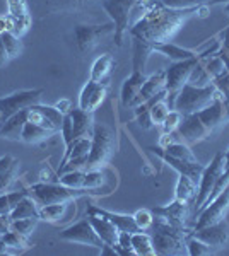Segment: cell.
Listing matches in <instances>:
<instances>
[{
	"label": "cell",
	"mask_w": 229,
	"mask_h": 256,
	"mask_svg": "<svg viewBox=\"0 0 229 256\" xmlns=\"http://www.w3.org/2000/svg\"><path fill=\"white\" fill-rule=\"evenodd\" d=\"M62 241H69V242H79V244H86V246H93L101 250L105 242L101 241V238L96 234V230L91 226L89 218H81L76 224L69 226L67 229H64L60 232Z\"/></svg>",
	"instance_id": "11"
},
{
	"label": "cell",
	"mask_w": 229,
	"mask_h": 256,
	"mask_svg": "<svg viewBox=\"0 0 229 256\" xmlns=\"http://www.w3.org/2000/svg\"><path fill=\"white\" fill-rule=\"evenodd\" d=\"M135 0H101L103 10L110 16L115 26L113 40L116 46H122L123 36L130 26V14L134 10Z\"/></svg>",
	"instance_id": "7"
},
{
	"label": "cell",
	"mask_w": 229,
	"mask_h": 256,
	"mask_svg": "<svg viewBox=\"0 0 229 256\" xmlns=\"http://www.w3.org/2000/svg\"><path fill=\"white\" fill-rule=\"evenodd\" d=\"M29 26H31V16H26V18H12V16L7 14V31L14 32L19 38L29 30Z\"/></svg>",
	"instance_id": "41"
},
{
	"label": "cell",
	"mask_w": 229,
	"mask_h": 256,
	"mask_svg": "<svg viewBox=\"0 0 229 256\" xmlns=\"http://www.w3.org/2000/svg\"><path fill=\"white\" fill-rule=\"evenodd\" d=\"M161 147V146H159ZM162 150L168 156H173L176 159H185V160H197L195 154L191 152V148L188 144H185L183 140H174V142L168 144L166 147H161Z\"/></svg>",
	"instance_id": "34"
},
{
	"label": "cell",
	"mask_w": 229,
	"mask_h": 256,
	"mask_svg": "<svg viewBox=\"0 0 229 256\" xmlns=\"http://www.w3.org/2000/svg\"><path fill=\"white\" fill-rule=\"evenodd\" d=\"M149 150L152 152V154L159 156V158L164 160L166 164H168L169 168H173L174 171L178 172V174H185L191 178V180L195 181V183H198L200 181V176L203 172V169H205V166L203 164H200L198 160H185V159H176L173 158V156H168L162 148L157 146V147H149Z\"/></svg>",
	"instance_id": "15"
},
{
	"label": "cell",
	"mask_w": 229,
	"mask_h": 256,
	"mask_svg": "<svg viewBox=\"0 0 229 256\" xmlns=\"http://www.w3.org/2000/svg\"><path fill=\"white\" fill-rule=\"evenodd\" d=\"M55 108L60 111L62 114H67L69 111L72 110V108H70V101H69V99H62V101H58L57 104H55Z\"/></svg>",
	"instance_id": "49"
},
{
	"label": "cell",
	"mask_w": 229,
	"mask_h": 256,
	"mask_svg": "<svg viewBox=\"0 0 229 256\" xmlns=\"http://www.w3.org/2000/svg\"><path fill=\"white\" fill-rule=\"evenodd\" d=\"M190 205L185 204V202L180 200H173L169 205L166 207H159L154 208L152 214L161 218H164L166 222H169L174 227H180V229L186 230V222H188V216H190Z\"/></svg>",
	"instance_id": "17"
},
{
	"label": "cell",
	"mask_w": 229,
	"mask_h": 256,
	"mask_svg": "<svg viewBox=\"0 0 229 256\" xmlns=\"http://www.w3.org/2000/svg\"><path fill=\"white\" fill-rule=\"evenodd\" d=\"M151 46H152L154 52L168 56V58L173 60V62H181V60H188V58H195V56H198L197 52L188 50V48H183V46H178V44L171 43V41L156 43V44H151Z\"/></svg>",
	"instance_id": "24"
},
{
	"label": "cell",
	"mask_w": 229,
	"mask_h": 256,
	"mask_svg": "<svg viewBox=\"0 0 229 256\" xmlns=\"http://www.w3.org/2000/svg\"><path fill=\"white\" fill-rule=\"evenodd\" d=\"M52 135H55V134L47 130V128L36 125V123H33V122H26V125L23 128L21 140L26 144H40V142H43V140H48Z\"/></svg>",
	"instance_id": "29"
},
{
	"label": "cell",
	"mask_w": 229,
	"mask_h": 256,
	"mask_svg": "<svg viewBox=\"0 0 229 256\" xmlns=\"http://www.w3.org/2000/svg\"><path fill=\"white\" fill-rule=\"evenodd\" d=\"M87 218H89L93 229L96 230V234L101 238V241L105 242V244H116L120 230L116 229V226L113 222H110L108 218L101 216H96V214H87Z\"/></svg>",
	"instance_id": "21"
},
{
	"label": "cell",
	"mask_w": 229,
	"mask_h": 256,
	"mask_svg": "<svg viewBox=\"0 0 229 256\" xmlns=\"http://www.w3.org/2000/svg\"><path fill=\"white\" fill-rule=\"evenodd\" d=\"M9 60H11V56H9V53H7L6 46H4L2 38H0V67H4Z\"/></svg>",
	"instance_id": "50"
},
{
	"label": "cell",
	"mask_w": 229,
	"mask_h": 256,
	"mask_svg": "<svg viewBox=\"0 0 229 256\" xmlns=\"http://www.w3.org/2000/svg\"><path fill=\"white\" fill-rule=\"evenodd\" d=\"M58 181L62 184H65V186L86 190V169H76V171L64 172L62 176H58Z\"/></svg>",
	"instance_id": "36"
},
{
	"label": "cell",
	"mask_w": 229,
	"mask_h": 256,
	"mask_svg": "<svg viewBox=\"0 0 229 256\" xmlns=\"http://www.w3.org/2000/svg\"><path fill=\"white\" fill-rule=\"evenodd\" d=\"M0 38H2L4 46H6L11 58H16V56L21 55V52H23V41H21L19 36H16L14 32H11V31H6Z\"/></svg>",
	"instance_id": "40"
},
{
	"label": "cell",
	"mask_w": 229,
	"mask_h": 256,
	"mask_svg": "<svg viewBox=\"0 0 229 256\" xmlns=\"http://www.w3.org/2000/svg\"><path fill=\"white\" fill-rule=\"evenodd\" d=\"M7 9L12 18H26L29 16L26 0H7Z\"/></svg>",
	"instance_id": "48"
},
{
	"label": "cell",
	"mask_w": 229,
	"mask_h": 256,
	"mask_svg": "<svg viewBox=\"0 0 229 256\" xmlns=\"http://www.w3.org/2000/svg\"><path fill=\"white\" fill-rule=\"evenodd\" d=\"M38 217H28V218H18V220H9L11 230L23 234V236H29L35 230L36 224H38Z\"/></svg>",
	"instance_id": "42"
},
{
	"label": "cell",
	"mask_w": 229,
	"mask_h": 256,
	"mask_svg": "<svg viewBox=\"0 0 229 256\" xmlns=\"http://www.w3.org/2000/svg\"><path fill=\"white\" fill-rule=\"evenodd\" d=\"M2 122H4V120H2V113H0V125H2Z\"/></svg>",
	"instance_id": "58"
},
{
	"label": "cell",
	"mask_w": 229,
	"mask_h": 256,
	"mask_svg": "<svg viewBox=\"0 0 229 256\" xmlns=\"http://www.w3.org/2000/svg\"><path fill=\"white\" fill-rule=\"evenodd\" d=\"M69 113L72 116V123H74V140L93 135V128H94L93 113H87V111L81 108L70 110Z\"/></svg>",
	"instance_id": "23"
},
{
	"label": "cell",
	"mask_w": 229,
	"mask_h": 256,
	"mask_svg": "<svg viewBox=\"0 0 229 256\" xmlns=\"http://www.w3.org/2000/svg\"><path fill=\"white\" fill-rule=\"evenodd\" d=\"M176 134L183 142L188 144V146H195V144L202 142V140L209 138L212 132L202 123V120L198 118L197 113L185 114L181 116L180 125L176 128Z\"/></svg>",
	"instance_id": "13"
},
{
	"label": "cell",
	"mask_w": 229,
	"mask_h": 256,
	"mask_svg": "<svg viewBox=\"0 0 229 256\" xmlns=\"http://www.w3.org/2000/svg\"><path fill=\"white\" fill-rule=\"evenodd\" d=\"M115 148V134L105 123H94L91 135V150L86 169H99L108 162Z\"/></svg>",
	"instance_id": "6"
},
{
	"label": "cell",
	"mask_w": 229,
	"mask_h": 256,
	"mask_svg": "<svg viewBox=\"0 0 229 256\" xmlns=\"http://www.w3.org/2000/svg\"><path fill=\"white\" fill-rule=\"evenodd\" d=\"M105 181V174L101 169H86V190L99 188Z\"/></svg>",
	"instance_id": "45"
},
{
	"label": "cell",
	"mask_w": 229,
	"mask_h": 256,
	"mask_svg": "<svg viewBox=\"0 0 229 256\" xmlns=\"http://www.w3.org/2000/svg\"><path fill=\"white\" fill-rule=\"evenodd\" d=\"M224 12H226V14H229V2H226V7H224Z\"/></svg>",
	"instance_id": "57"
},
{
	"label": "cell",
	"mask_w": 229,
	"mask_h": 256,
	"mask_svg": "<svg viewBox=\"0 0 229 256\" xmlns=\"http://www.w3.org/2000/svg\"><path fill=\"white\" fill-rule=\"evenodd\" d=\"M2 239L6 241V244L9 250H12L14 253H23L31 248V242L28 241V236H23V234L16 232V230H7L2 236Z\"/></svg>",
	"instance_id": "35"
},
{
	"label": "cell",
	"mask_w": 229,
	"mask_h": 256,
	"mask_svg": "<svg viewBox=\"0 0 229 256\" xmlns=\"http://www.w3.org/2000/svg\"><path fill=\"white\" fill-rule=\"evenodd\" d=\"M28 217H38L40 218V205L31 195H26L23 200L14 207V210L9 214V220H18V218H28Z\"/></svg>",
	"instance_id": "27"
},
{
	"label": "cell",
	"mask_w": 229,
	"mask_h": 256,
	"mask_svg": "<svg viewBox=\"0 0 229 256\" xmlns=\"http://www.w3.org/2000/svg\"><path fill=\"white\" fill-rule=\"evenodd\" d=\"M26 195H29L28 190H21V192H11V193H2V195H0V217H9V214L12 212V210H14L16 205H18Z\"/></svg>",
	"instance_id": "33"
},
{
	"label": "cell",
	"mask_w": 229,
	"mask_h": 256,
	"mask_svg": "<svg viewBox=\"0 0 229 256\" xmlns=\"http://www.w3.org/2000/svg\"><path fill=\"white\" fill-rule=\"evenodd\" d=\"M41 96H43V89H26V90H18L14 94H9L6 98H0L2 120L6 122L7 118L16 114L18 111L31 108L33 104H38Z\"/></svg>",
	"instance_id": "10"
},
{
	"label": "cell",
	"mask_w": 229,
	"mask_h": 256,
	"mask_svg": "<svg viewBox=\"0 0 229 256\" xmlns=\"http://www.w3.org/2000/svg\"><path fill=\"white\" fill-rule=\"evenodd\" d=\"M219 46H220V43L215 44L212 50H207L203 55H198V56H195V58H188V60H181V62H173L168 68H164V72H166V86H164L166 102H168L169 110H173V102H174V99H176V94L180 92V89L188 82L190 74H191V70L195 68V65L200 62L202 56H207L209 53L210 55H215Z\"/></svg>",
	"instance_id": "4"
},
{
	"label": "cell",
	"mask_w": 229,
	"mask_h": 256,
	"mask_svg": "<svg viewBox=\"0 0 229 256\" xmlns=\"http://www.w3.org/2000/svg\"><path fill=\"white\" fill-rule=\"evenodd\" d=\"M134 220H135V224L140 230H149L154 224L152 210H147V208L137 210V212L134 214Z\"/></svg>",
	"instance_id": "44"
},
{
	"label": "cell",
	"mask_w": 229,
	"mask_h": 256,
	"mask_svg": "<svg viewBox=\"0 0 229 256\" xmlns=\"http://www.w3.org/2000/svg\"><path fill=\"white\" fill-rule=\"evenodd\" d=\"M217 96L219 90L215 89L214 84L203 86V88L185 84L180 89V92L176 94V99L173 102V110L178 111L181 116L197 113V111L207 108L210 102H214Z\"/></svg>",
	"instance_id": "3"
},
{
	"label": "cell",
	"mask_w": 229,
	"mask_h": 256,
	"mask_svg": "<svg viewBox=\"0 0 229 256\" xmlns=\"http://www.w3.org/2000/svg\"><path fill=\"white\" fill-rule=\"evenodd\" d=\"M101 254H103V256H106V254L118 256V254H116V251H115L113 244H103V248H101Z\"/></svg>",
	"instance_id": "52"
},
{
	"label": "cell",
	"mask_w": 229,
	"mask_h": 256,
	"mask_svg": "<svg viewBox=\"0 0 229 256\" xmlns=\"http://www.w3.org/2000/svg\"><path fill=\"white\" fill-rule=\"evenodd\" d=\"M180 122H181V114L178 113V111H174V110L169 111V114L166 116V120L162 122V125H161L162 135L176 132V128H178V125H180Z\"/></svg>",
	"instance_id": "46"
},
{
	"label": "cell",
	"mask_w": 229,
	"mask_h": 256,
	"mask_svg": "<svg viewBox=\"0 0 229 256\" xmlns=\"http://www.w3.org/2000/svg\"><path fill=\"white\" fill-rule=\"evenodd\" d=\"M227 210H229V186L224 190V192H220L205 208L200 210V212L195 216L193 230L202 229V227H205V226H210V224H215V222L222 220Z\"/></svg>",
	"instance_id": "12"
},
{
	"label": "cell",
	"mask_w": 229,
	"mask_h": 256,
	"mask_svg": "<svg viewBox=\"0 0 229 256\" xmlns=\"http://www.w3.org/2000/svg\"><path fill=\"white\" fill-rule=\"evenodd\" d=\"M169 106L168 102H166V99H161V101H157L156 104H152L151 108H149V114H151V120L154 125H162V122L166 120V116L169 114Z\"/></svg>",
	"instance_id": "43"
},
{
	"label": "cell",
	"mask_w": 229,
	"mask_h": 256,
	"mask_svg": "<svg viewBox=\"0 0 229 256\" xmlns=\"http://www.w3.org/2000/svg\"><path fill=\"white\" fill-rule=\"evenodd\" d=\"M28 122V110L18 111L0 125V137L7 140H21L23 128Z\"/></svg>",
	"instance_id": "22"
},
{
	"label": "cell",
	"mask_w": 229,
	"mask_h": 256,
	"mask_svg": "<svg viewBox=\"0 0 229 256\" xmlns=\"http://www.w3.org/2000/svg\"><path fill=\"white\" fill-rule=\"evenodd\" d=\"M212 84L215 86V89L220 92L224 102H226V108H229V70L224 72L222 76H219L217 79L212 80Z\"/></svg>",
	"instance_id": "47"
},
{
	"label": "cell",
	"mask_w": 229,
	"mask_h": 256,
	"mask_svg": "<svg viewBox=\"0 0 229 256\" xmlns=\"http://www.w3.org/2000/svg\"><path fill=\"white\" fill-rule=\"evenodd\" d=\"M106 92H108L106 82H98L89 79L87 84L82 88L81 94H79V108L87 111V113H94L99 108V104L105 101Z\"/></svg>",
	"instance_id": "16"
},
{
	"label": "cell",
	"mask_w": 229,
	"mask_h": 256,
	"mask_svg": "<svg viewBox=\"0 0 229 256\" xmlns=\"http://www.w3.org/2000/svg\"><path fill=\"white\" fill-rule=\"evenodd\" d=\"M203 68H205V72L209 74V77L212 80L217 79L219 76H222L224 72H227L226 65H224L222 58L215 53V55H212L210 58H203Z\"/></svg>",
	"instance_id": "39"
},
{
	"label": "cell",
	"mask_w": 229,
	"mask_h": 256,
	"mask_svg": "<svg viewBox=\"0 0 229 256\" xmlns=\"http://www.w3.org/2000/svg\"><path fill=\"white\" fill-rule=\"evenodd\" d=\"M186 253L191 254V256H207V254H212L214 253V250L205 244L203 241H200L198 238L191 236L188 232L186 234Z\"/></svg>",
	"instance_id": "38"
},
{
	"label": "cell",
	"mask_w": 229,
	"mask_h": 256,
	"mask_svg": "<svg viewBox=\"0 0 229 256\" xmlns=\"http://www.w3.org/2000/svg\"><path fill=\"white\" fill-rule=\"evenodd\" d=\"M222 171H224V152H217V154L214 156V159L210 160L209 166H205V169H203L200 181H198L197 196H195V202H193L195 214H197L198 210L202 208V205L207 202V198H209L215 181H217V178L222 174Z\"/></svg>",
	"instance_id": "9"
},
{
	"label": "cell",
	"mask_w": 229,
	"mask_h": 256,
	"mask_svg": "<svg viewBox=\"0 0 229 256\" xmlns=\"http://www.w3.org/2000/svg\"><path fill=\"white\" fill-rule=\"evenodd\" d=\"M115 67V60L111 55H101L96 58L91 68V79L98 82H106V77L111 74V70Z\"/></svg>",
	"instance_id": "30"
},
{
	"label": "cell",
	"mask_w": 229,
	"mask_h": 256,
	"mask_svg": "<svg viewBox=\"0 0 229 256\" xmlns=\"http://www.w3.org/2000/svg\"><path fill=\"white\" fill-rule=\"evenodd\" d=\"M197 183H195L191 178L180 174L178 176V183L174 188V200L185 202L188 205H193L195 196H197Z\"/></svg>",
	"instance_id": "25"
},
{
	"label": "cell",
	"mask_w": 229,
	"mask_h": 256,
	"mask_svg": "<svg viewBox=\"0 0 229 256\" xmlns=\"http://www.w3.org/2000/svg\"><path fill=\"white\" fill-rule=\"evenodd\" d=\"M9 218L7 217H0V236H4V234L9 230Z\"/></svg>",
	"instance_id": "51"
},
{
	"label": "cell",
	"mask_w": 229,
	"mask_h": 256,
	"mask_svg": "<svg viewBox=\"0 0 229 256\" xmlns=\"http://www.w3.org/2000/svg\"><path fill=\"white\" fill-rule=\"evenodd\" d=\"M203 7L205 6L191 7V9H169L161 2H156L151 9L140 16L130 30V34L132 38H137L147 44L164 43L171 40L183 24L191 16L200 12Z\"/></svg>",
	"instance_id": "1"
},
{
	"label": "cell",
	"mask_w": 229,
	"mask_h": 256,
	"mask_svg": "<svg viewBox=\"0 0 229 256\" xmlns=\"http://www.w3.org/2000/svg\"><path fill=\"white\" fill-rule=\"evenodd\" d=\"M98 0H43L48 12H72L91 7Z\"/></svg>",
	"instance_id": "26"
},
{
	"label": "cell",
	"mask_w": 229,
	"mask_h": 256,
	"mask_svg": "<svg viewBox=\"0 0 229 256\" xmlns=\"http://www.w3.org/2000/svg\"><path fill=\"white\" fill-rule=\"evenodd\" d=\"M145 79H147L145 72H142V70H132L130 77L125 79L122 90H120V102H122V106L130 108L132 102L135 101V98L139 96Z\"/></svg>",
	"instance_id": "18"
},
{
	"label": "cell",
	"mask_w": 229,
	"mask_h": 256,
	"mask_svg": "<svg viewBox=\"0 0 229 256\" xmlns=\"http://www.w3.org/2000/svg\"><path fill=\"white\" fill-rule=\"evenodd\" d=\"M7 31V16H0V36Z\"/></svg>",
	"instance_id": "54"
},
{
	"label": "cell",
	"mask_w": 229,
	"mask_h": 256,
	"mask_svg": "<svg viewBox=\"0 0 229 256\" xmlns=\"http://www.w3.org/2000/svg\"><path fill=\"white\" fill-rule=\"evenodd\" d=\"M220 48L229 50V28L222 32V41H220Z\"/></svg>",
	"instance_id": "53"
},
{
	"label": "cell",
	"mask_w": 229,
	"mask_h": 256,
	"mask_svg": "<svg viewBox=\"0 0 229 256\" xmlns=\"http://www.w3.org/2000/svg\"><path fill=\"white\" fill-rule=\"evenodd\" d=\"M152 244L156 254H185L186 253V234L188 230L174 227L164 218L154 216L152 224Z\"/></svg>",
	"instance_id": "2"
},
{
	"label": "cell",
	"mask_w": 229,
	"mask_h": 256,
	"mask_svg": "<svg viewBox=\"0 0 229 256\" xmlns=\"http://www.w3.org/2000/svg\"><path fill=\"white\" fill-rule=\"evenodd\" d=\"M113 32L115 26L111 20L105 24H77L74 26V36H76V43L81 53L93 52L99 43H103L106 36L113 34Z\"/></svg>",
	"instance_id": "8"
},
{
	"label": "cell",
	"mask_w": 229,
	"mask_h": 256,
	"mask_svg": "<svg viewBox=\"0 0 229 256\" xmlns=\"http://www.w3.org/2000/svg\"><path fill=\"white\" fill-rule=\"evenodd\" d=\"M87 214H96V216H101V217L108 218L110 222H113L120 232L123 230V232L134 234V232H137V230H140L135 224L134 216H125V214L110 212V210L99 208V207H96V205H89V207H87Z\"/></svg>",
	"instance_id": "20"
},
{
	"label": "cell",
	"mask_w": 229,
	"mask_h": 256,
	"mask_svg": "<svg viewBox=\"0 0 229 256\" xmlns=\"http://www.w3.org/2000/svg\"><path fill=\"white\" fill-rule=\"evenodd\" d=\"M190 234L198 238L200 241L205 242V244H209L214 251H217V250L226 248V244L229 242V224L222 218V220L215 222V224L191 230Z\"/></svg>",
	"instance_id": "14"
},
{
	"label": "cell",
	"mask_w": 229,
	"mask_h": 256,
	"mask_svg": "<svg viewBox=\"0 0 229 256\" xmlns=\"http://www.w3.org/2000/svg\"><path fill=\"white\" fill-rule=\"evenodd\" d=\"M19 162L12 156H4L0 158V192L7 190L14 181L16 172H18Z\"/></svg>",
	"instance_id": "28"
},
{
	"label": "cell",
	"mask_w": 229,
	"mask_h": 256,
	"mask_svg": "<svg viewBox=\"0 0 229 256\" xmlns=\"http://www.w3.org/2000/svg\"><path fill=\"white\" fill-rule=\"evenodd\" d=\"M152 52L154 50L151 44L134 38V60H132V67L134 68L132 70H142V72H145V65H147V60Z\"/></svg>",
	"instance_id": "32"
},
{
	"label": "cell",
	"mask_w": 229,
	"mask_h": 256,
	"mask_svg": "<svg viewBox=\"0 0 229 256\" xmlns=\"http://www.w3.org/2000/svg\"><path fill=\"white\" fill-rule=\"evenodd\" d=\"M229 166V150L224 152V168Z\"/></svg>",
	"instance_id": "56"
},
{
	"label": "cell",
	"mask_w": 229,
	"mask_h": 256,
	"mask_svg": "<svg viewBox=\"0 0 229 256\" xmlns=\"http://www.w3.org/2000/svg\"><path fill=\"white\" fill-rule=\"evenodd\" d=\"M29 195L36 200V204L40 207L43 205H52V204H69V202L76 200L79 196H84L87 193H91L89 190L82 188H70L58 183H35L28 188Z\"/></svg>",
	"instance_id": "5"
},
{
	"label": "cell",
	"mask_w": 229,
	"mask_h": 256,
	"mask_svg": "<svg viewBox=\"0 0 229 256\" xmlns=\"http://www.w3.org/2000/svg\"><path fill=\"white\" fill-rule=\"evenodd\" d=\"M164 86H166V72H164V68H161V70H157L156 74H152V76H149L147 79H145L139 96L135 98V101L132 102L130 108H135V106L149 101L151 98L157 96V94L162 92V90H166Z\"/></svg>",
	"instance_id": "19"
},
{
	"label": "cell",
	"mask_w": 229,
	"mask_h": 256,
	"mask_svg": "<svg viewBox=\"0 0 229 256\" xmlns=\"http://www.w3.org/2000/svg\"><path fill=\"white\" fill-rule=\"evenodd\" d=\"M6 253H9V248H7L4 239H0V254H6Z\"/></svg>",
	"instance_id": "55"
},
{
	"label": "cell",
	"mask_w": 229,
	"mask_h": 256,
	"mask_svg": "<svg viewBox=\"0 0 229 256\" xmlns=\"http://www.w3.org/2000/svg\"><path fill=\"white\" fill-rule=\"evenodd\" d=\"M67 204H52V205H43L40 207V220L47 222H58L65 214Z\"/></svg>",
	"instance_id": "37"
},
{
	"label": "cell",
	"mask_w": 229,
	"mask_h": 256,
	"mask_svg": "<svg viewBox=\"0 0 229 256\" xmlns=\"http://www.w3.org/2000/svg\"><path fill=\"white\" fill-rule=\"evenodd\" d=\"M132 248H134L135 254H139V256L156 254L151 234H147L145 230H137V232L132 234Z\"/></svg>",
	"instance_id": "31"
},
{
	"label": "cell",
	"mask_w": 229,
	"mask_h": 256,
	"mask_svg": "<svg viewBox=\"0 0 229 256\" xmlns=\"http://www.w3.org/2000/svg\"><path fill=\"white\" fill-rule=\"evenodd\" d=\"M227 116H229V108H227Z\"/></svg>",
	"instance_id": "59"
}]
</instances>
